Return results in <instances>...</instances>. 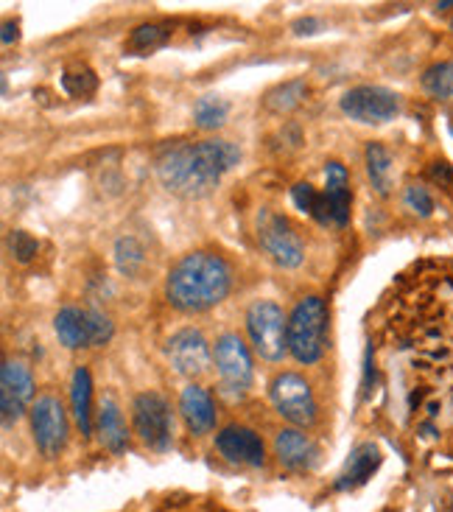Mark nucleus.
Returning <instances> with one entry per match:
<instances>
[{
	"instance_id": "nucleus-1",
	"label": "nucleus",
	"mask_w": 453,
	"mask_h": 512,
	"mask_svg": "<svg viewBox=\"0 0 453 512\" xmlns=\"http://www.w3.org/2000/svg\"><path fill=\"white\" fill-rule=\"evenodd\" d=\"M453 263H423L392 300V331L431 359L453 356Z\"/></svg>"
},
{
	"instance_id": "nucleus-2",
	"label": "nucleus",
	"mask_w": 453,
	"mask_h": 512,
	"mask_svg": "<svg viewBox=\"0 0 453 512\" xmlns=\"http://www.w3.org/2000/svg\"><path fill=\"white\" fill-rule=\"evenodd\" d=\"M238 160L241 152L230 140L179 143L157 160V177L171 194L199 199L210 194L221 177L238 166Z\"/></svg>"
},
{
	"instance_id": "nucleus-3",
	"label": "nucleus",
	"mask_w": 453,
	"mask_h": 512,
	"mask_svg": "<svg viewBox=\"0 0 453 512\" xmlns=\"http://www.w3.org/2000/svg\"><path fill=\"white\" fill-rule=\"evenodd\" d=\"M230 291V266L213 252H191L171 269L165 297L177 311L196 314L219 305Z\"/></svg>"
},
{
	"instance_id": "nucleus-4",
	"label": "nucleus",
	"mask_w": 453,
	"mask_h": 512,
	"mask_svg": "<svg viewBox=\"0 0 453 512\" xmlns=\"http://www.w3.org/2000/svg\"><path fill=\"white\" fill-rule=\"evenodd\" d=\"M328 308L319 297H305L289 317V353L300 364H316L325 350Z\"/></svg>"
},
{
	"instance_id": "nucleus-5",
	"label": "nucleus",
	"mask_w": 453,
	"mask_h": 512,
	"mask_svg": "<svg viewBox=\"0 0 453 512\" xmlns=\"http://www.w3.org/2000/svg\"><path fill=\"white\" fill-rule=\"evenodd\" d=\"M247 331L255 353L266 361H280L289 350V319L283 317L280 305L258 300L249 305Z\"/></svg>"
},
{
	"instance_id": "nucleus-6",
	"label": "nucleus",
	"mask_w": 453,
	"mask_h": 512,
	"mask_svg": "<svg viewBox=\"0 0 453 512\" xmlns=\"http://www.w3.org/2000/svg\"><path fill=\"white\" fill-rule=\"evenodd\" d=\"M132 423L140 443L151 451H168L174 440V417L171 406L160 392H143L132 403Z\"/></svg>"
},
{
	"instance_id": "nucleus-7",
	"label": "nucleus",
	"mask_w": 453,
	"mask_h": 512,
	"mask_svg": "<svg viewBox=\"0 0 453 512\" xmlns=\"http://www.w3.org/2000/svg\"><path fill=\"white\" fill-rule=\"evenodd\" d=\"M342 112L358 124H386V121L398 118L400 96L386 87H378V84H361V87H353L344 93Z\"/></svg>"
},
{
	"instance_id": "nucleus-8",
	"label": "nucleus",
	"mask_w": 453,
	"mask_h": 512,
	"mask_svg": "<svg viewBox=\"0 0 453 512\" xmlns=\"http://www.w3.org/2000/svg\"><path fill=\"white\" fill-rule=\"evenodd\" d=\"M31 431H34V443L45 457H59L68 443V417L62 403L54 395H42L31 406Z\"/></svg>"
},
{
	"instance_id": "nucleus-9",
	"label": "nucleus",
	"mask_w": 453,
	"mask_h": 512,
	"mask_svg": "<svg viewBox=\"0 0 453 512\" xmlns=\"http://www.w3.org/2000/svg\"><path fill=\"white\" fill-rule=\"evenodd\" d=\"M272 401L277 412L294 426H311L316 420V401L308 381L297 373H283L272 381Z\"/></svg>"
},
{
	"instance_id": "nucleus-10",
	"label": "nucleus",
	"mask_w": 453,
	"mask_h": 512,
	"mask_svg": "<svg viewBox=\"0 0 453 512\" xmlns=\"http://www.w3.org/2000/svg\"><path fill=\"white\" fill-rule=\"evenodd\" d=\"M258 241H261L263 250L269 252L280 266H286V269L300 266L302 258H305L302 241L294 233V227L283 216L269 213V210L261 213V219H258Z\"/></svg>"
},
{
	"instance_id": "nucleus-11",
	"label": "nucleus",
	"mask_w": 453,
	"mask_h": 512,
	"mask_svg": "<svg viewBox=\"0 0 453 512\" xmlns=\"http://www.w3.org/2000/svg\"><path fill=\"white\" fill-rule=\"evenodd\" d=\"M216 370L230 392L244 395L252 387V356L238 333H224L216 342Z\"/></svg>"
},
{
	"instance_id": "nucleus-12",
	"label": "nucleus",
	"mask_w": 453,
	"mask_h": 512,
	"mask_svg": "<svg viewBox=\"0 0 453 512\" xmlns=\"http://www.w3.org/2000/svg\"><path fill=\"white\" fill-rule=\"evenodd\" d=\"M31 398H34V378L28 373L26 364L3 361V370H0V412H3V423L9 426L12 420L23 415Z\"/></svg>"
},
{
	"instance_id": "nucleus-13",
	"label": "nucleus",
	"mask_w": 453,
	"mask_h": 512,
	"mask_svg": "<svg viewBox=\"0 0 453 512\" xmlns=\"http://www.w3.org/2000/svg\"><path fill=\"white\" fill-rule=\"evenodd\" d=\"M168 361L174 364V370L179 375H188V378H199L210 370V347L207 339L196 328H185L171 336L168 342Z\"/></svg>"
},
{
	"instance_id": "nucleus-14",
	"label": "nucleus",
	"mask_w": 453,
	"mask_h": 512,
	"mask_svg": "<svg viewBox=\"0 0 453 512\" xmlns=\"http://www.w3.org/2000/svg\"><path fill=\"white\" fill-rule=\"evenodd\" d=\"M216 448L227 462L233 465H247V468H261L266 462V448L263 440L247 426H227L216 434Z\"/></svg>"
},
{
	"instance_id": "nucleus-15",
	"label": "nucleus",
	"mask_w": 453,
	"mask_h": 512,
	"mask_svg": "<svg viewBox=\"0 0 453 512\" xmlns=\"http://www.w3.org/2000/svg\"><path fill=\"white\" fill-rule=\"evenodd\" d=\"M275 454L283 468L289 471H314L319 462L316 443L297 429H283L275 437Z\"/></svg>"
},
{
	"instance_id": "nucleus-16",
	"label": "nucleus",
	"mask_w": 453,
	"mask_h": 512,
	"mask_svg": "<svg viewBox=\"0 0 453 512\" xmlns=\"http://www.w3.org/2000/svg\"><path fill=\"white\" fill-rule=\"evenodd\" d=\"M381 448L372 443L358 445L356 451L350 454L347 459V465H344V471L339 473V479H336V490H356V487L367 485L372 479V473L381 468Z\"/></svg>"
},
{
	"instance_id": "nucleus-17",
	"label": "nucleus",
	"mask_w": 453,
	"mask_h": 512,
	"mask_svg": "<svg viewBox=\"0 0 453 512\" xmlns=\"http://www.w3.org/2000/svg\"><path fill=\"white\" fill-rule=\"evenodd\" d=\"M179 412H182V420H185V426L193 431V434H210L213 426H216V409H213V401H210V395H207L205 389L191 387L182 392V398H179Z\"/></svg>"
},
{
	"instance_id": "nucleus-18",
	"label": "nucleus",
	"mask_w": 453,
	"mask_h": 512,
	"mask_svg": "<svg viewBox=\"0 0 453 512\" xmlns=\"http://www.w3.org/2000/svg\"><path fill=\"white\" fill-rule=\"evenodd\" d=\"M325 196L330 202V213H333V224L336 227H347L350 224V205H353V194H350V177L342 163H328L325 168Z\"/></svg>"
},
{
	"instance_id": "nucleus-19",
	"label": "nucleus",
	"mask_w": 453,
	"mask_h": 512,
	"mask_svg": "<svg viewBox=\"0 0 453 512\" xmlns=\"http://www.w3.org/2000/svg\"><path fill=\"white\" fill-rule=\"evenodd\" d=\"M96 423L98 437H101L104 448H110L112 454H124L126 443H129V431H126L124 415H121L118 403L112 401V398H104L101 406H98Z\"/></svg>"
},
{
	"instance_id": "nucleus-20",
	"label": "nucleus",
	"mask_w": 453,
	"mask_h": 512,
	"mask_svg": "<svg viewBox=\"0 0 453 512\" xmlns=\"http://www.w3.org/2000/svg\"><path fill=\"white\" fill-rule=\"evenodd\" d=\"M56 336L59 342L70 350H79V347H90V317L87 311L79 308H62L54 319Z\"/></svg>"
},
{
	"instance_id": "nucleus-21",
	"label": "nucleus",
	"mask_w": 453,
	"mask_h": 512,
	"mask_svg": "<svg viewBox=\"0 0 453 512\" xmlns=\"http://www.w3.org/2000/svg\"><path fill=\"white\" fill-rule=\"evenodd\" d=\"M70 401H73V417L82 437L93 434V381L87 367H79L73 373V387H70Z\"/></svg>"
},
{
	"instance_id": "nucleus-22",
	"label": "nucleus",
	"mask_w": 453,
	"mask_h": 512,
	"mask_svg": "<svg viewBox=\"0 0 453 512\" xmlns=\"http://www.w3.org/2000/svg\"><path fill=\"white\" fill-rule=\"evenodd\" d=\"M291 199H294V205H297L305 216H311L314 222L333 224V213H330V202L328 196H325V191H316L308 182H300V185H294Z\"/></svg>"
},
{
	"instance_id": "nucleus-23",
	"label": "nucleus",
	"mask_w": 453,
	"mask_h": 512,
	"mask_svg": "<svg viewBox=\"0 0 453 512\" xmlns=\"http://www.w3.org/2000/svg\"><path fill=\"white\" fill-rule=\"evenodd\" d=\"M367 174H370L372 188L378 194H389V188H392V154L386 152L381 143L367 146Z\"/></svg>"
},
{
	"instance_id": "nucleus-24",
	"label": "nucleus",
	"mask_w": 453,
	"mask_h": 512,
	"mask_svg": "<svg viewBox=\"0 0 453 512\" xmlns=\"http://www.w3.org/2000/svg\"><path fill=\"white\" fill-rule=\"evenodd\" d=\"M230 115V104L219 96H202L193 107V121L199 129H219Z\"/></svg>"
},
{
	"instance_id": "nucleus-25",
	"label": "nucleus",
	"mask_w": 453,
	"mask_h": 512,
	"mask_svg": "<svg viewBox=\"0 0 453 512\" xmlns=\"http://www.w3.org/2000/svg\"><path fill=\"white\" fill-rule=\"evenodd\" d=\"M302 98H305V82L294 79V82H286L275 87V90H269L266 98H263V107L272 112H289L300 104Z\"/></svg>"
},
{
	"instance_id": "nucleus-26",
	"label": "nucleus",
	"mask_w": 453,
	"mask_h": 512,
	"mask_svg": "<svg viewBox=\"0 0 453 512\" xmlns=\"http://www.w3.org/2000/svg\"><path fill=\"white\" fill-rule=\"evenodd\" d=\"M423 90L434 98H453V62H437L423 73Z\"/></svg>"
},
{
	"instance_id": "nucleus-27",
	"label": "nucleus",
	"mask_w": 453,
	"mask_h": 512,
	"mask_svg": "<svg viewBox=\"0 0 453 512\" xmlns=\"http://www.w3.org/2000/svg\"><path fill=\"white\" fill-rule=\"evenodd\" d=\"M171 37V26L163 23H151V26H140L132 31L129 37V51H138V54H149L154 48H163L165 42Z\"/></svg>"
},
{
	"instance_id": "nucleus-28",
	"label": "nucleus",
	"mask_w": 453,
	"mask_h": 512,
	"mask_svg": "<svg viewBox=\"0 0 453 512\" xmlns=\"http://www.w3.org/2000/svg\"><path fill=\"white\" fill-rule=\"evenodd\" d=\"M115 263L124 275H138L146 263V255H143V247H140L135 238H121L115 244Z\"/></svg>"
},
{
	"instance_id": "nucleus-29",
	"label": "nucleus",
	"mask_w": 453,
	"mask_h": 512,
	"mask_svg": "<svg viewBox=\"0 0 453 512\" xmlns=\"http://www.w3.org/2000/svg\"><path fill=\"white\" fill-rule=\"evenodd\" d=\"M62 87H65V93L73 98H84V96H93L98 87L96 73L90 68H76V70H65V76H62Z\"/></svg>"
},
{
	"instance_id": "nucleus-30",
	"label": "nucleus",
	"mask_w": 453,
	"mask_h": 512,
	"mask_svg": "<svg viewBox=\"0 0 453 512\" xmlns=\"http://www.w3.org/2000/svg\"><path fill=\"white\" fill-rule=\"evenodd\" d=\"M9 250L20 263H28L37 258V252H40V244H37V238L26 233V230H14L12 236H9Z\"/></svg>"
},
{
	"instance_id": "nucleus-31",
	"label": "nucleus",
	"mask_w": 453,
	"mask_h": 512,
	"mask_svg": "<svg viewBox=\"0 0 453 512\" xmlns=\"http://www.w3.org/2000/svg\"><path fill=\"white\" fill-rule=\"evenodd\" d=\"M87 317H90V347L107 345L112 339L110 317H104L101 311H87Z\"/></svg>"
},
{
	"instance_id": "nucleus-32",
	"label": "nucleus",
	"mask_w": 453,
	"mask_h": 512,
	"mask_svg": "<svg viewBox=\"0 0 453 512\" xmlns=\"http://www.w3.org/2000/svg\"><path fill=\"white\" fill-rule=\"evenodd\" d=\"M406 205L414 213H420V216H431L434 213V199H431V194H428L423 185H409L406 188Z\"/></svg>"
},
{
	"instance_id": "nucleus-33",
	"label": "nucleus",
	"mask_w": 453,
	"mask_h": 512,
	"mask_svg": "<svg viewBox=\"0 0 453 512\" xmlns=\"http://www.w3.org/2000/svg\"><path fill=\"white\" fill-rule=\"evenodd\" d=\"M431 180L437 182L440 188H448V191H453V166L451 163H434V166H431Z\"/></svg>"
},
{
	"instance_id": "nucleus-34",
	"label": "nucleus",
	"mask_w": 453,
	"mask_h": 512,
	"mask_svg": "<svg viewBox=\"0 0 453 512\" xmlns=\"http://www.w3.org/2000/svg\"><path fill=\"white\" fill-rule=\"evenodd\" d=\"M316 28H322V23L314 20V17H305V20H297V23H294V31H297V34H316Z\"/></svg>"
},
{
	"instance_id": "nucleus-35",
	"label": "nucleus",
	"mask_w": 453,
	"mask_h": 512,
	"mask_svg": "<svg viewBox=\"0 0 453 512\" xmlns=\"http://www.w3.org/2000/svg\"><path fill=\"white\" fill-rule=\"evenodd\" d=\"M17 37H20V31H17V23L6 20V23H3V45H12V42H17Z\"/></svg>"
},
{
	"instance_id": "nucleus-36",
	"label": "nucleus",
	"mask_w": 453,
	"mask_h": 512,
	"mask_svg": "<svg viewBox=\"0 0 453 512\" xmlns=\"http://www.w3.org/2000/svg\"><path fill=\"white\" fill-rule=\"evenodd\" d=\"M451 31H453V20H451Z\"/></svg>"
},
{
	"instance_id": "nucleus-37",
	"label": "nucleus",
	"mask_w": 453,
	"mask_h": 512,
	"mask_svg": "<svg viewBox=\"0 0 453 512\" xmlns=\"http://www.w3.org/2000/svg\"><path fill=\"white\" fill-rule=\"evenodd\" d=\"M451 132H453V126H451Z\"/></svg>"
}]
</instances>
